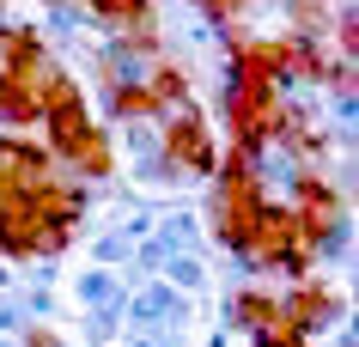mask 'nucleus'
I'll return each mask as SVG.
<instances>
[{
	"mask_svg": "<svg viewBox=\"0 0 359 347\" xmlns=\"http://www.w3.org/2000/svg\"><path fill=\"white\" fill-rule=\"evenodd\" d=\"M43 128H49V158L55 165H67L74 171V183L86 177V183H97V177H110L116 171V153H110V140H104V128L92 122V110H86V92H79L74 79L49 74V104H43Z\"/></svg>",
	"mask_w": 359,
	"mask_h": 347,
	"instance_id": "obj_1",
	"label": "nucleus"
},
{
	"mask_svg": "<svg viewBox=\"0 0 359 347\" xmlns=\"http://www.w3.org/2000/svg\"><path fill=\"white\" fill-rule=\"evenodd\" d=\"M262 183H256V153L244 147H219V171H213V201H208V219H213V238L226 250H244L250 226L262 213Z\"/></svg>",
	"mask_w": 359,
	"mask_h": 347,
	"instance_id": "obj_2",
	"label": "nucleus"
},
{
	"mask_svg": "<svg viewBox=\"0 0 359 347\" xmlns=\"http://www.w3.org/2000/svg\"><path fill=\"white\" fill-rule=\"evenodd\" d=\"M158 153H165L170 177H213L219 171V140H213V122L201 116V104H183V110L165 116V135H158Z\"/></svg>",
	"mask_w": 359,
	"mask_h": 347,
	"instance_id": "obj_3",
	"label": "nucleus"
},
{
	"mask_svg": "<svg viewBox=\"0 0 359 347\" xmlns=\"http://www.w3.org/2000/svg\"><path fill=\"white\" fill-rule=\"evenodd\" d=\"M86 13L104 31H116V61L122 55L158 61V13H152V0H86Z\"/></svg>",
	"mask_w": 359,
	"mask_h": 347,
	"instance_id": "obj_4",
	"label": "nucleus"
},
{
	"mask_svg": "<svg viewBox=\"0 0 359 347\" xmlns=\"http://www.w3.org/2000/svg\"><path fill=\"white\" fill-rule=\"evenodd\" d=\"M49 74H55V61L37 55V61H25V67H13V74L0 79V122H6V128H37L43 122Z\"/></svg>",
	"mask_w": 359,
	"mask_h": 347,
	"instance_id": "obj_5",
	"label": "nucleus"
},
{
	"mask_svg": "<svg viewBox=\"0 0 359 347\" xmlns=\"http://www.w3.org/2000/svg\"><path fill=\"white\" fill-rule=\"evenodd\" d=\"M286 207H292V219H299V231H304L311 250H323V244L341 231V189L323 183V177H299V195H292Z\"/></svg>",
	"mask_w": 359,
	"mask_h": 347,
	"instance_id": "obj_6",
	"label": "nucleus"
},
{
	"mask_svg": "<svg viewBox=\"0 0 359 347\" xmlns=\"http://www.w3.org/2000/svg\"><path fill=\"white\" fill-rule=\"evenodd\" d=\"M335 311H341V299L323 287V280H299V287L280 299V329H286V335H299V341H311Z\"/></svg>",
	"mask_w": 359,
	"mask_h": 347,
	"instance_id": "obj_7",
	"label": "nucleus"
},
{
	"mask_svg": "<svg viewBox=\"0 0 359 347\" xmlns=\"http://www.w3.org/2000/svg\"><path fill=\"white\" fill-rule=\"evenodd\" d=\"M231 317H238L250 335H286V329H280V299L262 292V287H244V292H238V299H231Z\"/></svg>",
	"mask_w": 359,
	"mask_h": 347,
	"instance_id": "obj_8",
	"label": "nucleus"
},
{
	"mask_svg": "<svg viewBox=\"0 0 359 347\" xmlns=\"http://www.w3.org/2000/svg\"><path fill=\"white\" fill-rule=\"evenodd\" d=\"M140 86L152 92V104H158V116H170V110H183V104H195V97H189V74H183L177 61H152Z\"/></svg>",
	"mask_w": 359,
	"mask_h": 347,
	"instance_id": "obj_9",
	"label": "nucleus"
},
{
	"mask_svg": "<svg viewBox=\"0 0 359 347\" xmlns=\"http://www.w3.org/2000/svg\"><path fill=\"white\" fill-rule=\"evenodd\" d=\"M37 55H49V49H43V37L31 25H0V79L13 67H25V61H37Z\"/></svg>",
	"mask_w": 359,
	"mask_h": 347,
	"instance_id": "obj_10",
	"label": "nucleus"
}]
</instances>
